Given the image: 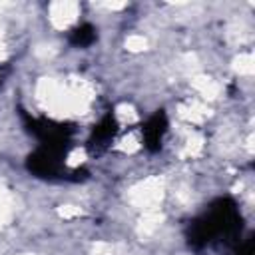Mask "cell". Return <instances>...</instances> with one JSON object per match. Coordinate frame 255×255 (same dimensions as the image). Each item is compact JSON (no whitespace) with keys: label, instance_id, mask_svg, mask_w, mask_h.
Listing matches in <instances>:
<instances>
[{"label":"cell","instance_id":"6da1fadb","mask_svg":"<svg viewBox=\"0 0 255 255\" xmlns=\"http://www.w3.org/2000/svg\"><path fill=\"white\" fill-rule=\"evenodd\" d=\"M243 217L231 197H217L203 215L195 217L185 231L187 243L193 249H203L215 241L231 243L239 239Z\"/></svg>","mask_w":255,"mask_h":255},{"label":"cell","instance_id":"7a4b0ae2","mask_svg":"<svg viewBox=\"0 0 255 255\" xmlns=\"http://www.w3.org/2000/svg\"><path fill=\"white\" fill-rule=\"evenodd\" d=\"M20 118L26 131L40 141V147L52 149L66 157V153L72 147V135H74V128L70 124L56 122L50 118H34L26 110H20Z\"/></svg>","mask_w":255,"mask_h":255},{"label":"cell","instance_id":"3957f363","mask_svg":"<svg viewBox=\"0 0 255 255\" xmlns=\"http://www.w3.org/2000/svg\"><path fill=\"white\" fill-rule=\"evenodd\" d=\"M26 169L38 177V179H48V181H84L88 179L90 171L84 167L68 169L64 165V155L46 149V147H36L32 153L26 157Z\"/></svg>","mask_w":255,"mask_h":255},{"label":"cell","instance_id":"277c9868","mask_svg":"<svg viewBox=\"0 0 255 255\" xmlns=\"http://www.w3.org/2000/svg\"><path fill=\"white\" fill-rule=\"evenodd\" d=\"M116 133H118V120H116V116H114L112 112H108V114L100 120V124H96V126L92 128V131H90V137H88V141H86L88 153H90V155H100V153H104V151L112 145Z\"/></svg>","mask_w":255,"mask_h":255},{"label":"cell","instance_id":"5b68a950","mask_svg":"<svg viewBox=\"0 0 255 255\" xmlns=\"http://www.w3.org/2000/svg\"><path fill=\"white\" fill-rule=\"evenodd\" d=\"M167 116L163 110H155L147 122L141 126V139H143V147L151 153L159 151L161 149V141H163V135L167 131Z\"/></svg>","mask_w":255,"mask_h":255},{"label":"cell","instance_id":"8992f818","mask_svg":"<svg viewBox=\"0 0 255 255\" xmlns=\"http://www.w3.org/2000/svg\"><path fill=\"white\" fill-rule=\"evenodd\" d=\"M98 38V32L92 24H80L76 28L70 30V36H68V42L74 46V48H90Z\"/></svg>","mask_w":255,"mask_h":255},{"label":"cell","instance_id":"52a82bcc","mask_svg":"<svg viewBox=\"0 0 255 255\" xmlns=\"http://www.w3.org/2000/svg\"><path fill=\"white\" fill-rule=\"evenodd\" d=\"M253 243H255V237L253 235H247L241 243H237L231 251V255H253Z\"/></svg>","mask_w":255,"mask_h":255}]
</instances>
